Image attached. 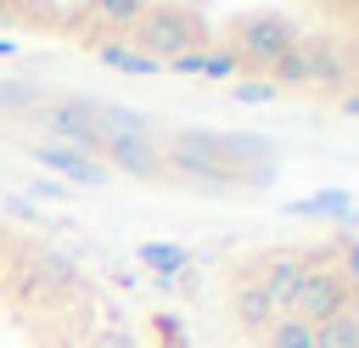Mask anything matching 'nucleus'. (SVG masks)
Returning <instances> with one entry per match:
<instances>
[{
	"label": "nucleus",
	"mask_w": 359,
	"mask_h": 348,
	"mask_svg": "<svg viewBox=\"0 0 359 348\" xmlns=\"http://www.w3.org/2000/svg\"><path fill=\"white\" fill-rule=\"evenodd\" d=\"M303 275H309V264H303V247H269V253H258L247 269H241V281H252L280 314H286V303L297 297V286H303Z\"/></svg>",
	"instance_id": "obj_5"
},
{
	"label": "nucleus",
	"mask_w": 359,
	"mask_h": 348,
	"mask_svg": "<svg viewBox=\"0 0 359 348\" xmlns=\"http://www.w3.org/2000/svg\"><path fill=\"white\" fill-rule=\"evenodd\" d=\"M292 45H297V28H292L280 11H247V17L230 22V45H224V51L241 62V73H258V79H264Z\"/></svg>",
	"instance_id": "obj_2"
},
{
	"label": "nucleus",
	"mask_w": 359,
	"mask_h": 348,
	"mask_svg": "<svg viewBox=\"0 0 359 348\" xmlns=\"http://www.w3.org/2000/svg\"><path fill=\"white\" fill-rule=\"evenodd\" d=\"M230 314H236V326H241L247 337H264V331H269V320H275L280 309H275V303H269V297H264L252 281H241V275H236V292H230Z\"/></svg>",
	"instance_id": "obj_12"
},
{
	"label": "nucleus",
	"mask_w": 359,
	"mask_h": 348,
	"mask_svg": "<svg viewBox=\"0 0 359 348\" xmlns=\"http://www.w3.org/2000/svg\"><path fill=\"white\" fill-rule=\"evenodd\" d=\"M297 56H303V90H342L348 84V62L325 39H303L297 34Z\"/></svg>",
	"instance_id": "obj_11"
},
{
	"label": "nucleus",
	"mask_w": 359,
	"mask_h": 348,
	"mask_svg": "<svg viewBox=\"0 0 359 348\" xmlns=\"http://www.w3.org/2000/svg\"><path fill=\"white\" fill-rule=\"evenodd\" d=\"M146 6L151 0H79L84 22H95V28H135L146 17Z\"/></svg>",
	"instance_id": "obj_14"
},
{
	"label": "nucleus",
	"mask_w": 359,
	"mask_h": 348,
	"mask_svg": "<svg viewBox=\"0 0 359 348\" xmlns=\"http://www.w3.org/2000/svg\"><path fill=\"white\" fill-rule=\"evenodd\" d=\"M359 303H353V292L342 286V275L337 269H309L303 275V286H297V297L286 303V314L292 320H303V326H325V320H337V314H353Z\"/></svg>",
	"instance_id": "obj_6"
},
{
	"label": "nucleus",
	"mask_w": 359,
	"mask_h": 348,
	"mask_svg": "<svg viewBox=\"0 0 359 348\" xmlns=\"http://www.w3.org/2000/svg\"><path fill=\"white\" fill-rule=\"evenodd\" d=\"M34 123L45 129L39 140H56V146H73V152H101V123H95V101H84V95H50V101H39L34 107Z\"/></svg>",
	"instance_id": "obj_4"
},
{
	"label": "nucleus",
	"mask_w": 359,
	"mask_h": 348,
	"mask_svg": "<svg viewBox=\"0 0 359 348\" xmlns=\"http://www.w3.org/2000/svg\"><path fill=\"white\" fill-rule=\"evenodd\" d=\"M84 348H140V342H135V331H123V326H107V331H95Z\"/></svg>",
	"instance_id": "obj_23"
},
{
	"label": "nucleus",
	"mask_w": 359,
	"mask_h": 348,
	"mask_svg": "<svg viewBox=\"0 0 359 348\" xmlns=\"http://www.w3.org/2000/svg\"><path fill=\"white\" fill-rule=\"evenodd\" d=\"M135 264H146L157 281H174V275H185L191 253H185V247H174V241H140V247H135Z\"/></svg>",
	"instance_id": "obj_17"
},
{
	"label": "nucleus",
	"mask_w": 359,
	"mask_h": 348,
	"mask_svg": "<svg viewBox=\"0 0 359 348\" xmlns=\"http://www.w3.org/2000/svg\"><path fill=\"white\" fill-rule=\"evenodd\" d=\"M163 168H174L180 180H196V185H208V191H230V185H241V174H230L224 163H219V146H213V129H168L163 135Z\"/></svg>",
	"instance_id": "obj_3"
},
{
	"label": "nucleus",
	"mask_w": 359,
	"mask_h": 348,
	"mask_svg": "<svg viewBox=\"0 0 359 348\" xmlns=\"http://www.w3.org/2000/svg\"><path fill=\"white\" fill-rule=\"evenodd\" d=\"M151 326L163 331V348H191V342H185V326H180L174 314H151Z\"/></svg>",
	"instance_id": "obj_24"
},
{
	"label": "nucleus",
	"mask_w": 359,
	"mask_h": 348,
	"mask_svg": "<svg viewBox=\"0 0 359 348\" xmlns=\"http://www.w3.org/2000/svg\"><path fill=\"white\" fill-rule=\"evenodd\" d=\"M286 213H292V219H342L348 236H353V225H359V202H353L348 191H314V196H297V202H286Z\"/></svg>",
	"instance_id": "obj_13"
},
{
	"label": "nucleus",
	"mask_w": 359,
	"mask_h": 348,
	"mask_svg": "<svg viewBox=\"0 0 359 348\" xmlns=\"http://www.w3.org/2000/svg\"><path fill=\"white\" fill-rule=\"evenodd\" d=\"M95 123H101V135H107V140H135V135H151L146 112L118 107V101H95Z\"/></svg>",
	"instance_id": "obj_16"
},
{
	"label": "nucleus",
	"mask_w": 359,
	"mask_h": 348,
	"mask_svg": "<svg viewBox=\"0 0 359 348\" xmlns=\"http://www.w3.org/2000/svg\"><path fill=\"white\" fill-rule=\"evenodd\" d=\"M337 275H342V286L359 297V236H342V253H337Z\"/></svg>",
	"instance_id": "obj_22"
},
{
	"label": "nucleus",
	"mask_w": 359,
	"mask_h": 348,
	"mask_svg": "<svg viewBox=\"0 0 359 348\" xmlns=\"http://www.w3.org/2000/svg\"><path fill=\"white\" fill-rule=\"evenodd\" d=\"M258 348H314V326H303L292 314H275L269 331L258 337Z\"/></svg>",
	"instance_id": "obj_18"
},
{
	"label": "nucleus",
	"mask_w": 359,
	"mask_h": 348,
	"mask_svg": "<svg viewBox=\"0 0 359 348\" xmlns=\"http://www.w3.org/2000/svg\"><path fill=\"white\" fill-rule=\"evenodd\" d=\"M0 208H6V213H17V219H28V225L39 219V208H34L28 196H0Z\"/></svg>",
	"instance_id": "obj_27"
},
{
	"label": "nucleus",
	"mask_w": 359,
	"mask_h": 348,
	"mask_svg": "<svg viewBox=\"0 0 359 348\" xmlns=\"http://www.w3.org/2000/svg\"><path fill=\"white\" fill-rule=\"evenodd\" d=\"M95 62L101 67H112V73H129V79H151L163 62H151L146 51H135V45H118V39H101L95 45Z\"/></svg>",
	"instance_id": "obj_15"
},
{
	"label": "nucleus",
	"mask_w": 359,
	"mask_h": 348,
	"mask_svg": "<svg viewBox=\"0 0 359 348\" xmlns=\"http://www.w3.org/2000/svg\"><path fill=\"white\" fill-rule=\"evenodd\" d=\"M73 281H79L73 258H62V253H34V258H22V264L11 269V297H22V303H45V297L67 292Z\"/></svg>",
	"instance_id": "obj_7"
},
{
	"label": "nucleus",
	"mask_w": 359,
	"mask_h": 348,
	"mask_svg": "<svg viewBox=\"0 0 359 348\" xmlns=\"http://www.w3.org/2000/svg\"><path fill=\"white\" fill-rule=\"evenodd\" d=\"M28 157H34L39 168L62 174V185H107V180H112V174L101 168V157L73 152V146H56V140H34V146H28Z\"/></svg>",
	"instance_id": "obj_9"
},
{
	"label": "nucleus",
	"mask_w": 359,
	"mask_h": 348,
	"mask_svg": "<svg viewBox=\"0 0 359 348\" xmlns=\"http://www.w3.org/2000/svg\"><path fill=\"white\" fill-rule=\"evenodd\" d=\"M213 146H219V163L230 174H252V168L275 163V146L264 135H247V129H213Z\"/></svg>",
	"instance_id": "obj_10"
},
{
	"label": "nucleus",
	"mask_w": 359,
	"mask_h": 348,
	"mask_svg": "<svg viewBox=\"0 0 359 348\" xmlns=\"http://www.w3.org/2000/svg\"><path fill=\"white\" fill-rule=\"evenodd\" d=\"M202 79H213V84H236L241 79V62L219 45V51H202Z\"/></svg>",
	"instance_id": "obj_21"
},
{
	"label": "nucleus",
	"mask_w": 359,
	"mask_h": 348,
	"mask_svg": "<svg viewBox=\"0 0 359 348\" xmlns=\"http://www.w3.org/2000/svg\"><path fill=\"white\" fill-rule=\"evenodd\" d=\"M101 168L107 174H129V180H163V152L151 135H135V140H101Z\"/></svg>",
	"instance_id": "obj_8"
},
{
	"label": "nucleus",
	"mask_w": 359,
	"mask_h": 348,
	"mask_svg": "<svg viewBox=\"0 0 359 348\" xmlns=\"http://www.w3.org/2000/svg\"><path fill=\"white\" fill-rule=\"evenodd\" d=\"M129 34H135V51H146V56L163 62V67H168L174 56H185V51H208L202 17L185 11V6H174V0H151L146 17H140Z\"/></svg>",
	"instance_id": "obj_1"
},
{
	"label": "nucleus",
	"mask_w": 359,
	"mask_h": 348,
	"mask_svg": "<svg viewBox=\"0 0 359 348\" xmlns=\"http://www.w3.org/2000/svg\"><path fill=\"white\" fill-rule=\"evenodd\" d=\"M314 348H359V314H337L314 326Z\"/></svg>",
	"instance_id": "obj_20"
},
{
	"label": "nucleus",
	"mask_w": 359,
	"mask_h": 348,
	"mask_svg": "<svg viewBox=\"0 0 359 348\" xmlns=\"http://www.w3.org/2000/svg\"><path fill=\"white\" fill-rule=\"evenodd\" d=\"M353 6H359V0H353Z\"/></svg>",
	"instance_id": "obj_30"
},
{
	"label": "nucleus",
	"mask_w": 359,
	"mask_h": 348,
	"mask_svg": "<svg viewBox=\"0 0 359 348\" xmlns=\"http://www.w3.org/2000/svg\"><path fill=\"white\" fill-rule=\"evenodd\" d=\"M168 67H174V73H185V79H202V51H185V56H174Z\"/></svg>",
	"instance_id": "obj_25"
},
{
	"label": "nucleus",
	"mask_w": 359,
	"mask_h": 348,
	"mask_svg": "<svg viewBox=\"0 0 359 348\" xmlns=\"http://www.w3.org/2000/svg\"><path fill=\"white\" fill-rule=\"evenodd\" d=\"M0 56H17V39H0Z\"/></svg>",
	"instance_id": "obj_29"
},
{
	"label": "nucleus",
	"mask_w": 359,
	"mask_h": 348,
	"mask_svg": "<svg viewBox=\"0 0 359 348\" xmlns=\"http://www.w3.org/2000/svg\"><path fill=\"white\" fill-rule=\"evenodd\" d=\"M342 112H359V95H342Z\"/></svg>",
	"instance_id": "obj_28"
},
{
	"label": "nucleus",
	"mask_w": 359,
	"mask_h": 348,
	"mask_svg": "<svg viewBox=\"0 0 359 348\" xmlns=\"http://www.w3.org/2000/svg\"><path fill=\"white\" fill-rule=\"evenodd\" d=\"M224 95L241 101V107H269V101H280V90H275L269 79H258V73H241L236 84H224Z\"/></svg>",
	"instance_id": "obj_19"
},
{
	"label": "nucleus",
	"mask_w": 359,
	"mask_h": 348,
	"mask_svg": "<svg viewBox=\"0 0 359 348\" xmlns=\"http://www.w3.org/2000/svg\"><path fill=\"white\" fill-rule=\"evenodd\" d=\"M62 196H67L62 180H34V202H62Z\"/></svg>",
	"instance_id": "obj_26"
}]
</instances>
